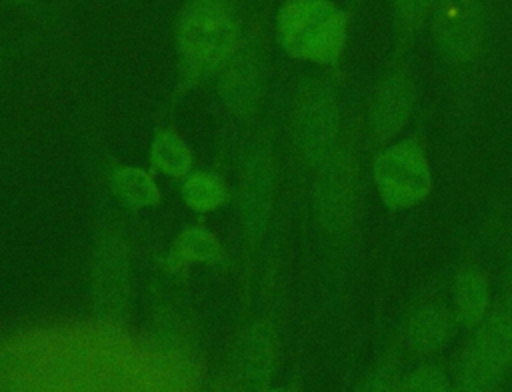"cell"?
<instances>
[{
	"instance_id": "cell-1",
	"label": "cell",
	"mask_w": 512,
	"mask_h": 392,
	"mask_svg": "<svg viewBox=\"0 0 512 392\" xmlns=\"http://www.w3.org/2000/svg\"><path fill=\"white\" fill-rule=\"evenodd\" d=\"M288 48L310 60H334L346 40L344 14L326 0H296L282 18Z\"/></svg>"
},
{
	"instance_id": "cell-2",
	"label": "cell",
	"mask_w": 512,
	"mask_h": 392,
	"mask_svg": "<svg viewBox=\"0 0 512 392\" xmlns=\"http://www.w3.org/2000/svg\"><path fill=\"white\" fill-rule=\"evenodd\" d=\"M512 366V314L496 310L484 316L478 332L456 368V386L462 390H490L500 384Z\"/></svg>"
},
{
	"instance_id": "cell-3",
	"label": "cell",
	"mask_w": 512,
	"mask_h": 392,
	"mask_svg": "<svg viewBox=\"0 0 512 392\" xmlns=\"http://www.w3.org/2000/svg\"><path fill=\"white\" fill-rule=\"evenodd\" d=\"M374 180L382 202L390 208H410L430 192L432 176L422 148L412 142H398L378 154Z\"/></svg>"
},
{
	"instance_id": "cell-4",
	"label": "cell",
	"mask_w": 512,
	"mask_h": 392,
	"mask_svg": "<svg viewBox=\"0 0 512 392\" xmlns=\"http://www.w3.org/2000/svg\"><path fill=\"white\" fill-rule=\"evenodd\" d=\"M432 28L436 46L448 62H468L484 34L482 0H436Z\"/></svg>"
},
{
	"instance_id": "cell-5",
	"label": "cell",
	"mask_w": 512,
	"mask_h": 392,
	"mask_svg": "<svg viewBox=\"0 0 512 392\" xmlns=\"http://www.w3.org/2000/svg\"><path fill=\"white\" fill-rule=\"evenodd\" d=\"M414 92L410 80L396 72L382 78L376 86L372 102H370V130L376 142H388L394 138L412 114Z\"/></svg>"
},
{
	"instance_id": "cell-6",
	"label": "cell",
	"mask_w": 512,
	"mask_h": 392,
	"mask_svg": "<svg viewBox=\"0 0 512 392\" xmlns=\"http://www.w3.org/2000/svg\"><path fill=\"white\" fill-rule=\"evenodd\" d=\"M186 50L196 64H214L232 42V26L220 14V8L194 12L190 24L184 30Z\"/></svg>"
},
{
	"instance_id": "cell-7",
	"label": "cell",
	"mask_w": 512,
	"mask_h": 392,
	"mask_svg": "<svg viewBox=\"0 0 512 392\" xmlns=\"http://www.w3.org/2000/svg\"><path fill=\"white\" fill-rule=\"evenodd\" d=\"M456 316L464 326H478L488 308V282L478 268L466 266L454 282Z\"/></svg>"
},
{
	"instance_id": "cell-8",
	"label": "cell",
	"mask_w": 512,
	"mask_h": 392,
	"mask_svg": "<svg viewBox=\"0 0 512 392\" xmlns=\"http://www.w3.org/2000/svg\"><path fill=\"white\" fill-rule=\"evenodd\" d=\"M450 324L438 306H426L418 310L408 328L410 344L420 352H436L448 338Z\"/></svg>"
},
{
	"instance_id": "cell-9",
	"label": "cell",
	"mask_w": 512,
	"mask_h": 392,
	"mask_svg": "<svg viewBox=\"0 0 512 392\" xmlns=\"http://www.w3.org/2000/svg\"><path fill=\"white\" fill-rule=\"evenodd\" d=\"M436 0H394V16L402 34H414L430 18Z\"/></svg>"
},
{
	"instance_id": "cell-10",
	"label": "cell",
	"mask_w": 512,
	"mask_h": 392,
	"mask_svg": "<svg viewBox=\"0 0 512 392\" xmlns=\"http://www.w3.org/2000/svg\"><path fill=\"white\" fill-rule=\"evenodd\" d=\"M448 380L444 372L436 366H422L414 370L402 384L404 390H444Z\"/></svg>"
}]
</instances>
